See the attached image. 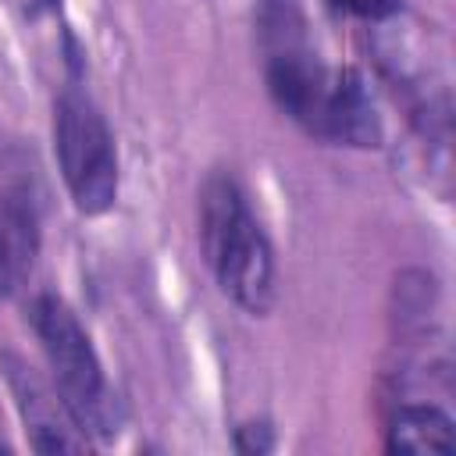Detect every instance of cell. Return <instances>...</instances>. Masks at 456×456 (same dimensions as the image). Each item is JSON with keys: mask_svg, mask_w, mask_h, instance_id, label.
<instances>
[{"mask_svg": "<svg viewBox=\"0 0 456 456\" xmlns=\"http://www.w3.org/2000/svg\"><path fill=\"white\" fill-rule=\"evenodd\" d=\"M28 321H32V331L46 356L53 388L64 399V406L71 410L82 435H100V438L118 435L121 417H118L114 392L107 385L103 363H100L82 321L75 317V310L64 299L43 292L28 303Z\"/></svg>", "mask_w": 456, "mask_h": 456, "instance_id": "cell-3", "label": "cell"}, {"mask_svg": "<svg viewBox=\"0 0 456 456\" xmlns=\"http://www.w3.org/2000/svg\"><path fill=\"white\" fill-rule=\"evenodd\" d=\"M392 452H452V420L428 403H403L388 420Z\"/></svg>", "mask_w": 456, "mask_h": 456, "instance_id": "cell-7", "label": "cell"}, {"mask_svg": "<svg viewBox=\"0 0 456 456\" xmlns=\"http://www.w3.org/2000/svg\"><path fill=\"white\" fill-rule=\"evenodd\" d=\"M335 4H342L356 14H363V18H385L388 11H395L399 0H335Z\"/></svg>", "mask_w": 456, "mask_h": 456, "instance_id": "cell-8", "label": "cell"}, {"mask_svg": "<svg viewBox=\"0 0 456 456\" xmlns=\"http://www.w3.org/2000/svg\"><path fill=\"white\" fill-rule=\"evenodd\" d=\"M264 39L267 89L285 118H292L299 128L328 142H378V118L360 78L349 71H331L317 61L303 36V14L296 0L264 4Z\"/></svg>", "mask_w": 456, "mask_h": 456, "instance_id": "cell-1", "label": "cell"}, {"mask_svg": "<svg viewBox=\"0 0 456 456\" xmlns=\"http://www.w3.org/2000/svg\"><path fill=\"white\" fill-rule=\"evenodd\" d=\"M200 249L217 289L246 314L274 306V253L235 175L217 171L200 189Z\"/></svg>", "mask_w": 456, "mask_h": 456, "instance_id": "cell-2", "label": "cell"}, {"mask_svg": "<svg viewBox=\"0 0 456 456\" xmlns=\"http://www.w3.org/2000/svg\"><path fill=\"white\" fill-rule=\"evenodd\" d=\"M39 253V214L18 182L0 185V299L25 289Z\"/></svg>", "mask_w": 456, "mask_h": 456, "instance_id": "cell-6", "label": "cell"}, {"mask_svg": "<svg viewBox=\"0 0 456 456\" xmlns=\"http://www.w3.org/2000/svg\"><path fill=\"white\" fill-rule=\"evenodd\" d=\"M0 370L4 381L11 388L14 410L28 431V445L39 452H78L86 449V435H78L82 428L75 424L71 410L64 406V399L57 395V388L50 381H43L21 356L4 353L0 356Z\"/></svg>", "mask_w": 456, "mask_h": 456, "instance_id": "cell-5", "label": "cell"}, {"mask_svg": "<svg viewBox=\"0 0 456 456\" xmlns=\"http://www.w3.org/2000/svg\"><path fill=\"white\" fill-rule=\"evenodd\" d=\"M53 157L75 210L96 217L114 207L121 185L118 146L107 118L82 89H64L53 103Z\"/></svg>", "mask_w": 456, "mask_h": 456, "instance_id": "cell-4", "label": "cell"}]
</instances>
